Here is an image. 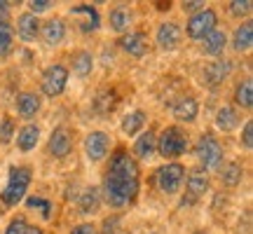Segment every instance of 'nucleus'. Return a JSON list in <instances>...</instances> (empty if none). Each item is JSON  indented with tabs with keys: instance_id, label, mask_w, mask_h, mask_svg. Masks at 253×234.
<instances>
[{
	"instance_id": "1",
	"label": "nucleus",
	"mask_w": 253,
	"mask_h": 234,
	"mask_svg": "<svg viewBox=\"0 0 253 234\" xmlns=\"http://www.w3.org/2000/svg\"><path fill=\"white\" fill-rule=\"evenodd\" d=\"M138 195V166L134 157L125 148H118L110 157L108 176H106V199L110 206H126Z\"/></svg>"
},
{
	"instance_id": "2",
	"label": "nucleus",
	"mask_w": 253,
	"mask_h": 234,
	"mask_svg": "<svg viewBox=\"0 0 253 234\" xmlns=\"http://www.w3.org/2000/svg\"><path fill=\"white\" fill-rule=\"evenodd\" d=\"M31 178H33V173H31L28 166H12V169H9L7 185L0 192L2 201H5L7 206H17L19 201H24L26 190H28V185H31Z\"/></svg>"
},
{
	"instance_id": "3",
	"label": "nucleus",
	"mask_w": 253,
	"mask_h": 234,
	"mask_svg": "<svg viewBox=\"0 0 253 234\" xmlns=\"http://www.w3.org/2000/svg\"><path fill=\"white\" fill-rule=\"evenodd\" d=\"M188 150V136L178 126H167L162 129V134L157 136V153L164 159H176Z\"/></svg>"
},
{
	"instance_id": "4",
	"label": "nucleus",
	"mask_w": 253,
	"mask_h": 234,
	"mask_svg": "<svg viewBox=\"0 0 253 234\" xmlns=\"http://www.w3.org/2000/svg\"><path fill=\"white\" fill-rule=\"evenodd\" d=\"M195 155L204 169H218L220 159H223V148L211 134H202L195 145Z\"/></svg>"
},
{
	"instance_id": "5",
	"label": "nucleus",
	"mask_w": 253,
	"mask_h": 234,
	"mask_svg": "<svg viewBox=\"0 0 253 234\" xmlns=\"http://www.w3.org/2000/svg\"><path fill=\"white\" fill-rule=\"evenodd\" d=\"M216 24H218V14L213 9L204 7L188 19V26L185 28H188V36L192 40H204L211 31H216Z\"/></svg>"
},
{
	"instance_id": "6",
	"label": "nucleus",
	"mask_w": 253,
	"mask_h": 234,
	"mask_svg": "<svg viewBox=\"0 0 253 234\" xmlns=\"http://www.w3.org/2000/svg\"><path fill=\"white\" fill-rule=\"evenodd\" d=\"M183 178H185V169L178 162L167 164L157 171V185L164 195H176L183 185Z\"/></svg>"
},
{
	"instance_id": "7",
	"label": "nucleus",
	"mask_w": 253,
	"mask_h": 234,
	"mask_svg": "<svg viewBox=\"0 0 253 234\" xmlns=\"http://www.w3.org/2000/svg\"><path fill=\"white\" fill-rule=\"evenodd\" d=\"M66 82H68V71L63 66H49L42 73V94L45 96H59L63 89H66Z\"/></svg>"
},
{
	"instance_id": "8",
	"label": "nucleus",
	"mask_w": 253,
	"mask_h": 234,
	"mask_svg": "<svg viewBox=\"0 0 253 234\" xmlns=\"http://www.w3.org/2000/svg\"><path fill=\"white\" fill-rule=\"evenodd\" d=\"M108 148H110V138L103 131H91L84 138V155H87L89 162H101L108 155Z\"/></svg>"
},
{
	"instance_id": "9",
	"label": "nucleus",
	"mask_w": 253,
	"mask_h": 234,
	"mask_svg": "<svg viewBox=\"0 0 253 234\" xmlns=\"http://www.w3.org/2000/svg\"><path fill=\"white\" fill-rule=\"evenodd\" d=\"M157 45H160V49H164V52H171V49H176L178 47V42H181V26L178 24H173V21H164V24H160V28H157Z\"/></svg>"
},
{
	"instance_id": "10",
	"label": "nucleus",
	"mask_w": 253,
	"mask_h": 234,
	"mask_svg": "<svg viewBox=\"0 0 253 234\" xmlns=\"http://www.w3.org/2000/svg\"><path fill=\"white\" fill-rule=\"evenodd\" d=\"M71 148H73V138L68 134V129L66 126H56L52 136H49V155L54 159H63L66 155L71 153Z\"/></svg>"
},
{
	"instance_id": "11",
	"label": "nucleus",
	"mask_w": 253,
	"mask_h": 234,
	"mask_svg": "<svg viewBox=\"0 0 253 234\" xmlns=\"http://www.w3.org/2000/svg\"><path fill=\"white\" fill-rule=\"evenodd\" d=\"M230 73H232V63L227 59H216L204 68V82L209 87H218L220 82H225L230 78Z\"/></svg>"
},
{
	"instance_id": "12",
	"label": "nucleus",
	"mask_w": 253,
	"mask_h": 234,
	"mask_svg": "<svg viewBox=\"0 0 253 234\" xmlns=\"http://www.w3.org/2000/svg\"><path fill=\"white\" fill-rule=\"evenodd\" d=\"M120 47H122L129 56H136V59H138V56H143L145 49H148V38H145V33H141V31H134V33L122 36Z\"/></svg>"
},
{
	"instance_id": "13",
	"label": "nucleus",
	"mask_w": 253,
	"mask_h": 234,
	"mask_svg": "<svg viewBox=\"0 0 253 234\" xmlns=\"http://www.w3.org/2000/svg\"><path fill=\"white\" fill-rule=\"evenodd\" d=\"M199 115V103L192 96H181L173 103V117L178 122H195Z\"/></svg>"
},
{
	"instance_id": "14",
	"label": "nucleus",
	"mask_w": 253,
	"mask_h": 234,
	"mask_svg": "<svg viewBox=\"0 0 253 234\" xmlns=\"http://www.w3.org/2000/svg\"><path fill=\"white\" fill-rule=\"evenodd\" d=\"M17 33H19V38H21L24 42H31V40H36V36L40 33V21H38L36 14H31V12H24V14L17 19Z\"/></svg>"
},
{
	"instance_id": "15",
	"label": "nucleus",
	"mask_w": 253,
	"mask_h": 234,
	"mask_svg": "<svg viewBox=\"0 0 253 234\" xmlns=\"http://www.w3.org/2000/svg\"><path fill=\"white\" fill-rule=\"evenodd\" d=\"M40 33H42V40H45L49 47H56L63 42V38H66V26H63L61 19H49L42 24L40 28Z\"/></svg>"
},
{
	"instance_id": "16",
	"label": "nucleus",
	"mask_w": 253,
	"mask_h": 234,
	"mask_svg": "<svg viewBox=\"0 0 253 234\" xmlns=\"http://www.w3.org/2000/svg\"><path fill=\"white\" fill-rule=\"evenodd\" d=\"M155 153H157V136H155L153 131H145V134H141L136 138L134 155L138 159H145V162H148L150 157H155Z\"/></svg>"
},
{
	"instance_id": "17",
	"label": "nucleus",
	"mask_w": 253,
	"mask_h": 234,
	"mask_svg": "<svg viewBox=\"0 0 253 234\" xmlns=\"http://www.w3.org/2000/svg\"><path fill=\"white\" fill-rule=\"evenodd\" d=\"M209 176L202 169H195V171H190L188 176V195L192 199H197V197H204L209 192Z\"/></svg>"
},
{
	"instance_id": "18",
	"label": "nucleus",
	"mask_w": 253,
	"mask_h": 234,
	"mask_svg": "<svg viewBox=\"0 0 253 234\" xmlns=\"http://www.w3.org/2000/svg\"><path fill=\"white\" fill-rule=\"evenodd\" d=\"M38 141H40V126L38 124H26V126L19 129V134H17L19 150L28 153V150H33V148L38 145Z\"/></svg>"
},
{
	"instance_id": "19",
	"label": "nucleus",
	"mask_w": 253,
	"mask_h": 234,
	"mask_svg": "<svg viewBox=\"0 0 253 234\" xmlns=\"http://www.w3.org/2000/svg\"><path fill=\"white\" fill-rule=\"evenodd\" d=\"M40 106H42V101H40V96L38 94H31V91H26V94H21L17 99V113L21 117H36L38 110H40Z\"/></svg>"
},
{
	"instance_id": "20",
	"label": "nucleus",
	"mask_w": 253,
	"mask_h": 234,
	"mask_svg": "<svg viewBox=\"0 0 253 234\" xmlns=\"http://www.w3.org/2000/svg\"><path fill=\"white\" fill-rule=\"evenodd\" d=\"M251 45H253V21H244V24L235 31L232 47H235L237 52H249Z\"/></svg>"
},
{
	"instance_id": "21",
	"label": "nucleus",
	"mask_w": 253,
	"mask_h": 234,
	"mask_svg": "<svg viewBox=\"0 0 253 234\" xmlns=\"http://www.w3.org/2000/svg\"><path fill=\"white\" fill-rule=\"evenodd\" d=\"M78 206H80V213H84V216L96 213V211H99V206H101V190L99 188H87L80 195Z\"/></svg>"
},
{
	"instance_id": "22",
	"label": "nucleus",
	"mask_w": 253,
	"mask_h": 234,
	"mask_svg": "<svg viewBox=\"0 0 253 234\" xmlns=\"http://www.w3.org/2000/svg\"><path fill=\"white\" fill-rule=\"evenodd\" d=\"M73 17H87V21L82 24V31H96L101 24L99 12L91 7V5H78V7H71Z\"/></svg>"
},
{
	"instance_id": "23",
	"label": "nucleus",
	"mask_w": 253,
	"mask_h": 234,
	"mask_svg": "<svg viewBox=\"0 0 253 234\" xmlns=\"http://www.w3.org/2000/svg\"><path fill=\"white\" fill-rule=\"evenodd\" d=\"M225 45H227V36L223 33V31H211L207 38H204V42H202V47H204V52L207 54H220L223 49H225Z\"/></svg>"
},
{
	"instance_id": "24",
	"label": "nucleus",
	"mask_w": 253,
	"mask_h": 234,
	"mask_svg": "<svg viewBox=\"0 0 253 234\" xmlns=\"http://www.w3.org/2000/svg\"><path fill=\"white\" fill-rule=\"evenodd\" d=\"M237 124H239V115H237V110L232 106H223L216 113V126L220 131H232Z\"/></svg>"
},
{
	"instance_id": "25",
	"label": "nucleus",
	"mask_w": 253,
	"mask_h": 234,
	"mask_svg": "<svg viewBox=\"0 0 253 234\" xmlns=\"http://www.w3.org/2000/svg\"><path fill=\"white\" fill-rule=\"evenodd\" d=\"M145 124V113L143 110H131V113H126L125 119H122V131L126 136H136Z\"/></svg>"
},
{
	"instance_id": "26",
	"label": "nucleus",
	"mask_w": 253,
	"mask_h": 234,
	"mask_svg": "<svg viewBox=\"0 0 253 234\" xmlns=\"http://www.w3.org/2000/svg\"><path fill=\"white\" fill-rule=\"evenodd\" d=\"M129 24H131V12L126 7H115L110 12V28L115 33H125L129 28Z\"/></svg>"
},
{
	"instance_id": "27",
	"label": "nucleus",
	"mask_w": 253,
	"mask_h": 234,
	"mask_svg": "<svg viewBox=\"0 0 253 234\" xmlns=\"http://www.w3.org/2000/svg\"><path fill=\"white\" fill-rule=\"evenodd\" d=\"M242 176H244V171H242V166L237 162H230L220 169V180H223V185H227V188L239 185V183H242Z\"/></svg>"
},
{
	"instance_id": "28",
	"label": "nucleus",
	"mask_w": 253,
	"mask_h": 234,
	"mask_svg": "<svg viewBox=\"0 0 253 234\" xmlns=\"http://www.w3.org/2000/svg\"><path fill=\"white\" fill-rule=\"evenodd\" d=\"M14 49V28L7 21H0V59H5Z\"/></svg>"
},
{
	"instance_id": "29",
	"label": "nucleus",
	"mask_w": 253,
	"mask_h": 234,
	"mask_svg": "<svg viewBox=\"0 0 253 234\" xmlns=\"http://www.w3.org/2000/svg\"><path fill=\"white\" fill-rule=\"evenodd\" d=\"M94 68V56L89 52H78V54L73 56V71L75 75H80V78H87Z\"/></svg>"
},
{
	"instance_id": "30",
	"label": "nucleus",
	"mask_w": 253,
	"mask_h": 234,
	"mask_svg": "<svg viewBox=\"0 0 253 234\" xmlns=\"http://www.w3.org/2000/svg\"><path fill=\"white\" fill-rule=\"evenodd\" d=\"M235 101H237V106H242L246 110L253 106V82L251 80H244L242 84H237Z\"/></svg>"
},
{
	"instance_id": "31",
	"label": "nucleus",
	"mask_w": 253,
	"mask_h": 234,
	"mask_svg": "<svg viewBox=\"0 0 253 234\" xmlns=\"http://www.w3.org/2000/svg\"><path fill=\"white\" fill-rule=\"evenodd\" d=\"M26 206H28V208H38V211L42 213V218H45V220H47L49 216H52V204H49L47 199L28 197V199H26Z\"/></svg>"
},
{
	"instance_id": "32",
	"label": "nucleus",
	"mask_w": 253,
	"mask_h": 234,
	"mask_svg": "<svg viewBox=\"0 0 253 234\" xmlns=\"http://www.w3.org/2000/svg\"><path fill=\"white\" fill-rule=\"evenodd\" d=\"M12 136H14V122H12V117H2L0 119V143L7 145L12 141Z\"/></svg>"
},
{
	"instance_id": "33",
	"label": "nucleus",
	"mask_w": 253,
	"mask_h": 234,
	"mask_svg": "<svg viewBox=\"0 0 253 234\" xmlns=\"http://www.w3.org/2000/svg\"><path fill=\"white\" fill-rule=\"evenodd\" d=\"M251 7H253L251 0H232V2H230V12H232L235 17H246V14H251Z\"/></svg>"
},
{
	"instance_id": "34",
	"label": "nucleus",
	"mask_w": 253,
	"mask_h": 234,
	"mask_svg": "<svg viewBox=\"0 0 253 234\" xmlns=\"http://www.w3.org/2000/svg\"><path fill=\"white\" fill-rule=\"evenodd\" d=\"M52 5H54V2H52V0H31V2H28V12H31V14H42V12H47V9L52 7Z\"/></svg>"
},
{
	"instance_id": "35",
	"label": "nucleus",
	"mask_w": 253,
	"mask_h": 234,
	"mask_svg": "<svg viewBox=\"0 0 253 234\" xmlns=\"http://www.w3.org/2000/svg\"><path fill=\"white\" fill-rule=\"evenodd\" d=\"M26 225H28V223L21 216H19V218H14V220H12V223L7 225L5 234H24V232H26Z\"/></svg>"
},
{
	"instance_id": "36",
	"label": "nucleus",
	"mask_w": 253,
	"mask_h": 234,
	"mask_svg": "<svg viewBox=\"0 0 253 234\" xmlns=\"http://www.w3.org/2000/svg\"><path fill=\"white\" fill-rule=\"evenodd\" d=\"M120 230V216H110L103 220V232L101 234H118Z\"/></svg>"
},
{
	"instance_id": "37",
	"label": "nucleus",
	"mask_w": 253,
	"mask_h": 234,
	"mask_svg": "<svg viewBox=\"0 0 253 234\" xmlns=\"http://www.w3.org/2000/svg\"><path fill=\"white\" fill-rule=\"evenodd\" d=\"M242 143H244L246 150L253 148V122H246L244 124V136H242Z\"/></svg>"
},
{
	"instance_id": "38",
	"label": "nucleus",
	"mask_w": 253,
	"mask_h": 234,
	"mask_svg": "<svg viewBox=\"0 0 253 234\" xmlns=\"http://www.w3.org/2000/svg\"><path fill=\"white\" fill-rule=\"evenodd\" d=\"M199 9H204V2H202V0H188V2H183V12L197 14Z\"/></svg>"
},
{
	"instance_id": "39",
	"label": "nucleus",
	"mask_w": 253,
	"mask_h": 234,
	"mask_svg": "<svg viewBox=\"0 0 253 234\" xmlns=\"http://www.w3.org/2000/svg\"><path fill=\"white\" fill-rule=\"evenodd\" d=\"M71 234H96V232H94V225H87V223H82V225L73 227Z\"/></svg>"
},
{
	"instance_id": "40",
	"label": "nucleus",
	"mask_w": 253,
	"mask_h": 234,
	"mask_svg": "<svg viewBox=\"0 0 253 234\" xmlns=\"http://www.w3.org/2000/svg\"><path fill=\"white\" fill-rule=\"evenodd\" d=\"M7 14H9V2L0 0V21H7Z\"/></svg>"
},
{
	"instance_id": "41",
	"label": "nucleus",
	"mask_w": 253,
	"mask_h": 234,
	"mask_svg": "<svg viewBox=\"0 0 253 234\" xmlns=\"http://www.w3.org/2000/svg\"><path fill=\"white\" fill-rule=\"evenodd\" d=\"M24 234H45L42 232V230H40V227H33V225H26V232Z\"/></svg>"
},
{
	"instance_id": "42",
	"label": "nucleus",
	"mask_w": 253,
	"mask_h": 234,
	"mask_svg": "<svg viewBox=\"0 0 253 234\" xmlns=\"http://www.w3.org/2000/svg\"><path fill=\"white\" fill-rule=\"evenodd\" d=\"M157 7H160V9H169V7H171V2H157Z\"/></svg>"
},
{
	"instance_id": "43",
	"label": "nucleus",
	"mask_w": 253,
	"mask_h": 234,
	"mask_svg": "<svg viewBox=\"0 0 253 234\" xmlns=\"http://www.w3.org/2000/svg\"><path fill=\"white\" fill-rule=\"evenodd\" d=\"M195 234H207V232H202V230H197V232H195Z\"/></svg>"
},
{
	"instance_id": "44",
	"label": "nucleus",
	"mask_w": 253,
	"mask_h": 234,
	"mask_svg": "<svg viewBox=\"0 0 253 234\" xmlns=\"http://www.w3.org/2000/svg\"><path fill=\"white\" fill-rule=\"evenodd\" d=\"M150 234H155V232H150Z\"/></svg>"
}]
</instances>
